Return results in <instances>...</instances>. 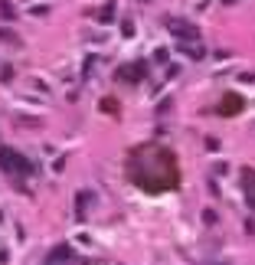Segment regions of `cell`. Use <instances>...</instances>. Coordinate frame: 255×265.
Listing matches in <instances>:
<instances>
[{
	"label": "cell",
	"mask_w": 255,
	"mask_h": 265,
	"mask_svg": "<svg viewBox=\"0 0 255 265\" xmlns=\"http://www.w3.org/2000/svg\"><path fill=\"white\" fill-rule=\"evenodd\" d=\"M245 197H249V203L255 206V170H245Z\"/></svg>",
	"instance_id": "cell-2"
},
{
	"label": "cell",
	"mask_w": 255,
	"mask_h": 265,
	"mask_svg": "<svg viewBox=\"0 0 255 265\" xmlns=\"http://www.w3.org/2000/svg\"><path fill=\"white\" fill-rule=\"evenodd\" d=\"M236 105L242 108V102H239L236 95H226V98H222V115H233V112H236Z\"/></svg>",
	"instance_id": "cell-3"
},
{
	"label": "cell",
	"mask_w": 255,
	"mask_h": 265,
	"mask_svg": "<svg viewBox=\"0 0 255 265\" xmlns=\"http://www.w3.org/2000/svg\"><path fill=\"white\" fill-rule=\"evenodd\" d=\"M128 180L144 193H167L180 183L174 151L164 144H141L128 157Z\"/></svg>",
	"instance_id": "cell-1"
}]
</instances>
